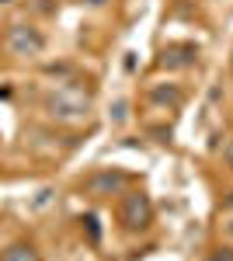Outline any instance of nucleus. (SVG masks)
<instances>
[{
    "instance_id": "obj_4",
    "label": "nucleus",
    "mask_w": 233,
    "mask_h": 261,
    "mask_svg": "<svg viewBox=\"0 0 233 261\" xmlns=\"http://www.w3.org/2000/svg\"><path fill=\"white\" fill-rule=\"evenodd\" d=\"M0 261H42L39 251L32 247V244H11L4 254H0Z\"/></svg>"
},
{
    "instance_id": "obj_5",
    "label": "nucleus",
    "mask_w": 233,
    "mask_h": 261,
    "mask_svg": "<svg viewBox=\"0 0 233 261\" xmlns=\"http://www.w3.org/2000/svg\"><path fill=\"white\" fill-rule=\"evenodd\" d=\"M209 261H233V247H216L209 254Z\"/></svg>"
},
{
    "instance_id": "obj_3",
    "label": "nucleus",
    "mask_w": 233,
    "mask_h": 261,
    "mask_svg": "<svg viewBox=\"0 0 233 261\" xmlns=\"http://www.w3.org/2000/svg\"><path fill=\"white\" fill-rule=\"evenodd\" d=\"M125 185V174H112V171H105V174H97V178L87 181V192H94V195H112Z\"/></svg>"
},
{
    "instance_id": "obj_8",
    "label": "nucleus",
    "mask_w": 233,
    "mask_h": 261,
    "mask_svg": "<svg viewBox=\"0 0 233 261\" xmlns=\"http://www.w3.org/2000/svg\"><path fill=\"white\" fill-rule=\"evenodd\" d=\"M226 205H233V199H226Z\"/></svg>"
},
{
    "instance_id": "obj_7",
    "label": "nucleus",
    "mask_w": 233,
    "mask_h": 261,
    "mask_svg": "<svg viewBox=\"0 0 233 261\" xmlns=\"http://www.w3.org/2000/svg\"><path fill=\"white\" fill-rule=\"evenodd\" d=\"M87 4H105V0H87Z\"/></svg>"
},
{
    "instance_id": "obj_1",
    "label": "nucleus",
    "mask_w": 233,
    "mask_h": 261,
    "mask_svg": "<svg viewBox=\"0 0 233 261\" xmlns=\"http://www.w3.org/2000/svg\"><path fill=\"white\" fill-rule=\"evenodd\" d=\"M153 220V205L143 192H129L122 199V226L125 230H146Z\"/></svg>"
},
{
    "instance_id": "obj_6",
    "label": "nucleus",
    "mask_w": 233,
    "mask_h": 261,
    "mask_svg": "<svg viewBox=\"0 0 233 261\" xmlns=\"http://www.w3.org/2000/svg\"><path fill=\"white\" fill-rule=\"evenodd\" d=\"M226 157H230V164H233V146H230V150H226Z\"/></svg>"
},
{
    "instance_id": "obj_2",
    "label": "nucleus",
    "mask_w": 233,
    "mask_h": 261,
    "mask_svg": "<svg viewBox=\"0 0 233 261\" xmlns=\"http://www.w3.org/2000/svg\"><path fill=\"white\" fill-rule=\"evenodd\" d=\"M42 45H45V39H42L35 28H28V24H11V32H7V49H11L14 56H35V53H42Z\"/></svg>"
}]
</instances>
